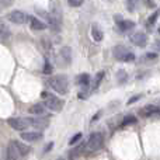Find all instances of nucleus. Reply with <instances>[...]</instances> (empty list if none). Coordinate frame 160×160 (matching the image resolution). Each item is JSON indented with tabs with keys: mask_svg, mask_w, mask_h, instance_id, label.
<instances>
[{
	"mask_svg": "<svg viewBox=\"0 0 160 160\" xmlns=\"http://www.w3.org/2000/svg\"><path fill=\"white\" fill-rule=\"evenodd\" d=\"M146 59H149V61H153V59H156L158 58V53H153V52H149V53H146Z\"/></svg>",
	"mask_w": 160,
	"mask_h": 160,
	"instance_id": "obj_29",
	"label": "nucleus"
},
{
	"mask_svg": "<svg viewBox=\"0 0 160 160\" xmlns=\"http://www.w3.org/2000/svg\"><path fill=\"white\" fill-rule=\"evenodd\" d=\"M104 75H105V73L102 72V70H101V72L97 73L96 80H94V84H93V90H96V88L100 86V83H101V80H102V78H104Z\"/></svg>",
	"mask_w": 160,
	"mask_h": 160,
	"instance_id": "obj_23",
	"label": "nucleus"
},
{
	"mask_svg": "<svg viewBox=\"0 0 160 160\" xmlns=\"http://www.w3.org/2000/svg\"><path fill=\"white\" fill-rule=\"evenodd\" d=\"M117 80H118V83H125L128 80V75H127V72L125 70H118L117 72Z\"/></svg>",
	"mask_w": 160,
	"mask_h": 160,
	"instance_id": "obj_22",
	"label": "nucleus"
},
{
	"mask_svg": "<svg viewBox=\"0 0 160 160\" xmlns=\"http://www.w3.org/2000/svg\"><path fill=\"white\" fill-rule=\"evenodd\" d=\"M7 124L16 131H24L28 127H31L30 118H8Z\"/></svg>",
	"mask_w": 160,
	"mask_h": 160,
	"instance_id": "obj_6",
	"label": "nucleus"
},
{
	"mask_svg": "<svg viewBox=\"0 0 160 160\" xmlns=\"http://www.w3.org/2000/svg\"><path fill=\"white\" fill-rule=\"evenodd\" d=\"M80 138H82V133H80V132H78V133H76L75 136H73V138H70V141H69V145H70V146H72V145H75V143H76V142H78V141H80Z\"/></svg>",
	"mask_w": 160,
	"mask_h": 160,
	"instance_id": "obj_27",
	"label": "nucleus"
},
{
	"mask_svg": "<svg viewBox=\"0 0 160 160\" xmlns=\"http://www.w3.org/2000/svg\"><path fill=\"white\" fill-rule=\"evenodd\" d=\"M131 42L138 47H145L148 42V35L145 32H135L133 35H131Z\"/></svg>",
	"mask_w": 160,
	"mask_h": 160,
	"instance_id": "obj_9",
	"label": "nucleus"
},
{
	"mask_svg": "<svg viewBox=\"0 0 160 160\" xmlns=\"http://www.w3.org/2000/svg\"><path fill=\"white\" fill-rule=\"evenodd\" d=\"M42 98H44V107L49 108L51 111H61L63 108V101L59 97L53 96L48 91L42 93Z\"/></svg>",
	"mask_w": 160,
	"mask_h": 160,
	"instance_id": "obj_2",
	"label": "nucleus"
},
{
	"mask_svg": "<svg viewBox=\"0 0 160 160\" xmlns=\"http://www.w3.org/2000/svg\"><path fill=\"white\" fill-rule=\"evenodd\" d=\"M56 160H65L63 158H59V159H56Z\"/></svg>",
	"mask_w": 160,
	"mask_h": 160,
	"instance_id": "obj_34",
	"label": "nucleus"
},
{
	"mask_svg": "<svg viewBox=\"0 0 160 160\" xmlns=\"http://www.w3.org/2000/svg\"><path fill=\"white\" fill-rule=\"evenodd\" d=\"M30 124H31V127H34L35 129L42 131L49 125V119L42 118V117H38V118H30Z\"/></svg>",
	"mask_w": 160,
	"mask_h": 160,
	"instance_id": "obj_7",
	"label": "nucleus"
},
{
	"mask_svg": "<svg viewBox=\"0 0 160 160\" xmlns=\"http://www.w3.org/2000/svg\"><path fill=\"white\" fill-rule=\"evenodd\" d=\"M10 4H11V2H0V10L7 7V6H10Z\"/></svg>",
	"mask_w": 160,
	"mask_h": 160,
	"instance_id": "obj_30",
	"label": "nucleus"
},
{
	"mask_svg": "<svg viewBox=\"0 0 160 160\" xmlns=\"http://www.w3.org/2000/svg\"><path fill=\"white\" fill-rule=\"evenodd\" d=\"M18 158H21L17 150L16 145H14V141H11L7 146V156H6V160H18Z\"/></svg>",
	"mask_w": 160,
	"mask_h": 160,
	"instance_id": "obj_11",
	"label": "nucleus"
},
{
	"mask_svg": "<svg viewBox=\"0 0 160 160\" xmlns=\"http://www.w3.org/2000/svg\"><path fill=\"white\" fill-rule=\"evenodd\" d=\"M158 111H159V108L156 107V105L149 104L139 110V115H141L142 118H149V117H155L156 114H158Z\"/></svg>",
	"mask_w": 160,
	"mask_h": 160,
	"instance_id": "obj_8",
	"label": "nucleus"
},
{
	"mask_svg": "<svg viewBox=\"0 0 160 160\" xmlns=\"http://www.w3.org/2000/svg\"><path fill=\"white\" fill-rule=\"evenodd\" d=\"M52 146H53V142H51V143H48V145H47V148H45V152H48V150H51V149H52Z\"/></svg>",
	"mask_w": 160,
	"mask_h": 160,
	"instance_id": "obj_31",
	"label": "nucleus"
},
{
	"mask_svg": "<svg viewBox=\"0 0 160 160\" xmlns=\"http://www.w3.org/2000/svg\"><path fill=\"white\" fill-rule=\"evenodd\" d=\"M104 145V136L101 132H93L88 138V141L86 142V149L88 152H96V150L101 149Z\"/></svg>",
	"mask_w": 160,
	"mask_h": 160,
	"instance_id": "obj_3",
	"label": "nucleus"
},
{
	"mask_svg": "<svg viewBox=\"0 0 160 160\" xmlns=\"http://www.w3.org/2000/svg\"><path fill=\"white\" fill-rule=\"evenodd\" d=\"M31 18H32V16L22 13L21 10H14V11H11L10 14H7V20H8V21L14 22V24H18V25L31 21Z\"/></svg>",
	"mask_w": 160,
	"mask_h": 160,
	"instance_id": "obj_5",
	"label": "nucleus"
},
{
	"mask_svg": "<svg viewBox=\"0 0 160 160\" xmlns=\"http://www.w3.org/2000/svg\"><path fill=\"white\" fill-rule=\"evenodd\" d=\"M30 27H31V30H34V31H44V30H47V24H45L42 20H38V18H35V17H32V18H31Z\"/></svg>",
	"mask_w": 160,
	"mask_h": 160,
	"instance_id": "obj_13",
	"label": "nucleus"
},
{
	"mask_svg": "<svg viewBox=\"0 0 160 160\" xmlns=\"http://www.w3.org/2000/svg\"><path fill=\"white\" fill-rule=\"evenodd\" d=\"M138 122V119H136V117L135 115H125L124 117V119H122V122H121V125L122 127H127V125H133V124H136Z\"/></svg>",
	"mask_w": 160,
	"mask_h": 160,
	"instance_id": "obj_20",
	"label": "nucleus"
},
{
	"mask_svg": "<svg viewBox=\"0 0 160 160\" xmlns=\"http://www.w3.org/2000/svg\"><path fill=\"white\" fill-rule=\"evenodd\" d=\"M91 37H93V39L97 42H100L102 38H104V32H102V30L97 24L91 25Z\"/></svg>",
	"mask_w": 160,
	"mask_h": 160,
	"instance_id": "obj_14",
	"label": "nucleus"
},
{
	"mask_svg": "<svg viewBox=\"0 0 160 160\" xmlns=\"http://www.w3.org/2000/svg\"><path fill=\"white\" fill-rule=\"evenodd\" d=\"M155 47H156V49L160 51V39H158V41L155 42Z\"/></svg>",
	"mask_w": 160,
	"mask_h": 160,
	"instance_id": "obj_32",
	"label": "nucleus"
},
{
	"mask_svg": "<svg viewBox=\"0 0 160 160\" xmlns=\"http://www.w3.org/2000/svg\"><path fill=\"white\" fill-rule=\"evenodd\" d=\"M84 149H86V142H82V143H79L76 148H73L72 150H70V158H76V156H79V155H82L83 152H84Z\"/></svg>",
	"mask_w": 160,
	"mask_h": 160,
	"instance_id": "obj_19",
	"label": "nucleus"
},
{
	"mask_svg": "<svg viewBox=\"0 0 160 160\" xmlns=\"http://www.w3.org/2000/svg\"><path fill=\"white\" fill-rule=\"evenodd\" d=\"M68 4H69L70 7H79V6L83 4V0H69Z\"/></svg>",
	"mask_w": 160,
	"mask_h": 160,
	"instance_id": "obj_26",
	"label": "nucleus"
},
{
	"mask_svg": "<svg viewBox=\"0 0 160 160\" xmlns=\"http://www.w3.org/2000/svg\"><path fill=\"white\" fill-rule=\"evenodd\" d=\"M21 139L25 142H37L39 139H42V133L38 131H31V132H22Z\"/></svg>",
	"mask_w": 160,
	"mask_h": 160,
	"instance_id": "obj_10",
	"label": "nucleus"
},
{
	"mask_svg": "<svg viewBox=\"0 0 160 160\" xmlns=\"http://www.w3.org/2000/svg\"><path fill=\"white\" fill-rule=\"evenodd\" d=\"M47 83L49 84V87L52 88V90H55L56 93H59V94H66L68 90H69V80L63 75L49 78Z\"/></svg>",
	"mask_w": 160,
	"mask_h": 160,
	"instance_id": "obj_1",
	"label": "nucleus"
},
{
	"mask_svg": "<svg viewBox=\"0 0 160 160\" xmlns=\"http://www.w3.org/2000/svg\"><path fill=\"white\" fill-rule=\"evenodd\" d=\"M8 35H10V30H8V27L6 24H3V22H0V39L7 38Z\"/></svg>",
	"mask_w": 160,
	"mask_h": 160,
	"instance_id": "obj_21",
	"label": "nucleus"
},
{
	"mask_svg": "<svg viewBox=\"0 0 160 160\" xmlns=\"http://www.w3.org/2000/svg\"><path fill=\"white\" fill-rule=\"evenodd\" d=\"M141 98H142V94H138V96H133V97H131V98L128 100V102H127V104H128V105H131V104H132V102H136V101H138V100H141Z\"/></svg>",
	"mask_w": 160,
	"mask_h": 160,
	"instance_id": "obj_28",
	"label": "nucleus"
},
{
	"mask_svg": "<svg viewBox=\"0 0 160 160\" xmlns=\"http://www.w3.org/2000/svg\"><path fill=\"white\" fill-rule=\"evenodd\" d=\"M14 145H16V148H17V150H18V153H20V156H25L27 153H30V146H27V145H24V143H21V142H18V141H14Z\"/></svg>",
	"mask_w": 160,
	"mask_h": 160,
	"instance_id": "obj_18",
	"label": "nucleus"
},
{
	"mask_svg": "<svg viewBox=\"0 0 160 160\" xmlns=\"http://www.w3.org/2000/svg\"><path fill=\"white\" fill-rule=\"evenodd\" d=\"M59 55H61V59L63 61L65 65H70V62H72V49H70V47H62Z\"/></svg>",
	"mask_w": 160,
	"mask_h": 160,
	"instance_id": "obj_12",
	"label": "nucleus"
},
{
	"mask_svg": "<svg viewBox=\"0 0 160 160\" xmlns=\"http://www.w3.org/2000/svg\"><path fill=\"white\" fill-rule=\"evenodd\" d=\"M42 73H44V75H49V73H52V65L49 63L48 59H45V65H44V69H42Z\"/></svg>",
	"mask_w": 160,
	"mask_h": 160,
	"instance_id": "obj_24",
	"label": "nucleus"
},
{
	"mask_svg": "<svg viewBox=\"0 0 160 160\" xmlns=\"http://www.w3.org/2000/svg\"><path fill=\"white\" fill-rule=\"evenodd\" d=\"M30 114H32V115H38V117H41V115H44L45 114V107H44V104H32L30 107Z\"/></svg>",
	"mask_w": 160,
	"mask_h": 160,
	"instance_id": "obj_15",
	"label": "nucleus"
},
{
	"mask_svg": "<svg viewBox=\"0 0 160 160\" xmlns=\"http://www.w3.org/2000/svg\"><path fill=\"white\" fill-rule=\"evenodd\" d=\"M76 83L80 84L82 87H88V84H90V75H88V73H82V75H79L78 79H76Z\"/></svg>",
	"mask_w": 160,
	"mask_h": 160,
	"instance_id": "obj_17",
	"label": "nucleus"
},
{
	"mask_svg": "<svg viewBox=\"0 0 160 160\" xmlns=\"http://www.w3.org/2000/svg\"><path fill=\"white\" fill-rule=\"evenodd\" d=\"M146 4L149 6V7H155V4H153V3H150V2H146Z\"/></svg>",
	"mask_w": 160,
	"mask_h": 160,
	"instance_id": "obj_33",
	"label": "nucleus"
},
{
	"mask_svg": "<svg viewBox=\"0 0 160 160\" xmlns=\"http://www.w3.org/2000/svg\"><path fill=\"white\" fill-rule=\"evenodd\" d=\"M159 16H160V10H156L155 13H153L152 16L149 17V20H148V24H149V25L155 24V22H156V20H158V17H159Z\"/></svg>",
	"mask_w": 160,
	"mask_h": 160,
	"instance_id": "obj_25",
	"label": "nucleus"
},
{
	"mask_svg": "<svg viewBox=\"0 0 160 160\" xmlns=\"http://www.w3.org/2000/svg\"><path fill=\"white\" fill-rule=\"evenodd\" d=\"M112 53L115 56L117 61H122V62H132L135 61V53L131 52L128 48H125L124 45H117L112 49Z\"/></svg>",
	"mask_w": 160,
	"mask_h": 160,
	"instance_id": "obj_4",
	"label": "nucleus"
},
{
	"mask_svg": "<svg viewBox=\"0 0 160 160\" xmlns=\"http://www.w3.org/2000/svg\"><path fill=\"white\" fill-rule=\"evenodd\" d=\"M117 24H118V28L121 31H129L135 27V22L131 21V20H121V21H118Z\"/></svg>",
	"mask_w": 160,
	"mask_h": 160,
	"instance_id": "obj_16",
	"label": "nucleus"
}]
</instances>
